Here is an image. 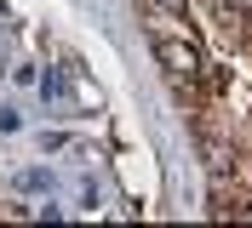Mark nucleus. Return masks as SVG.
I'll use <instances>...</instances> for the list:
<instances>
[{"label":"nucleus","instance_id":"nucleus-1","mask_svg":"<svg viewBox=\"0 0 252 228\" xmlns=\"http://www.w3.org/2000/svg\"><path fill=\"white\" fill-rule=\"evenodd\" d=\"M155 63L172 75V86H195V80H206L201 51H195L189 40H172V34H155Z\"/></svg>","mask_w":252,"mask_h":228},{"label":"nucleus","instance_id":"nucleus-2","mask_svg":"<svg viewBox=\"0 0 252 228\" xmlns=\"http://www.w3.org/2000/svg\"><path fill=\"white\" fill-rule=\"evenodd\" d=\"M155 6H166V12H184V6H189V0H155Z\"/></svg>","mask_w":252,"mask_h":228}]
</instances>
